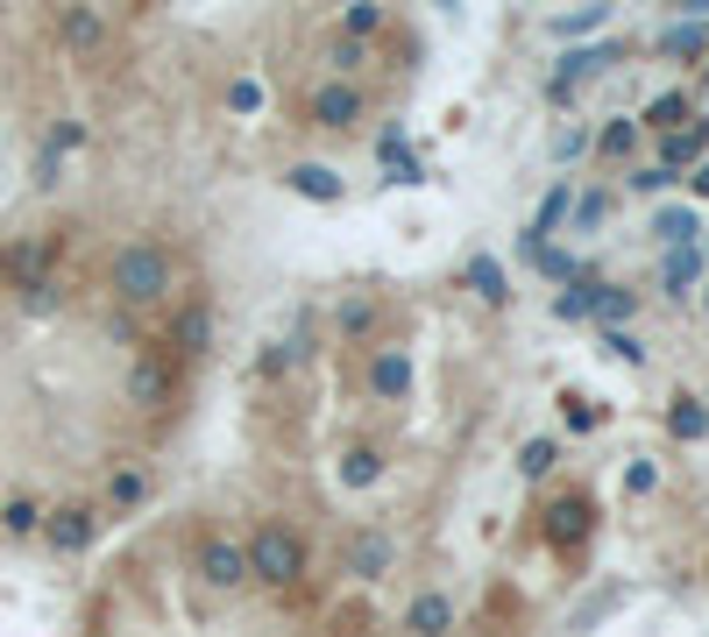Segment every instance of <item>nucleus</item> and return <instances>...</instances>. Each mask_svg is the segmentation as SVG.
<instances>
[{
	"label": "nucleus",
	"mask_w": 709,
	"mask_h": 637,
	"mask_svg": "<svg viewBox=\"0 0 709 637\" xmlns=\"http://www.w3.org/2000/svg\"><path fill=\"white\" fill-rule=\"evenodd\" d=\"M114 298L121 305H157V298H170V248H157V241H128L121 256H114Z\"/></svg>",
	"instance_id": "f257e3e1"
},
{
	"label": "nucleus",
	"mask_w": 709,
	"mask_h": 637,
	"mask_svg": "<svg viewBox=\"0 0 709 637\" xmlns=\"http://www.w3.org/2000/svg\"><path fill=\"white\" fill-rule=\"evenodd\" d=\"M248 581H270V588H292L298 574H305V546H298V531H284V525H263L256 538H248Z\"/></svg>",
	"instance_id": "f03ea898"
},
{
	"label": "nucleus",
	"mask_w": 709,
	"mask_h": 637,
	"mask_svg": "<svg viewBox=\"0 0 709 637\" xmlns=\"http://www.w3.org/2000/svg\"><path fill=\"white\" fill-rule=\"evenodd\" d=\"M199 574L214 588H242L248 581V553L235 546V538H206V546H199Z\"/></svg>",
	"instance_id": "7ed1b4c3"
},
{
	"label": "nucleus",
	"mask_w": 709,
	"mask_h": 637,
	"mask_svg": "<svg viewBox=\"0 0 709 637\" xmlns=\"http://www.w3.org/2000/svg\"><path fill=\"white\" fill-rule=\"evenodd\" d=\"M170 347L199 361L206 347H214V312H206V305H178V312H170Z\"/></svg>",
	"instance_id": "20e7f679"
},
{
	"label": "nucleus",
	"mask_w": 709,
	"mask_h": 637,
	"mask_svg": "<svg viewBox=\"0 0 709 637\" xmlns=\"http://www.w3.org/2000/svg\"><path fill=\"white\" fill-rule=\"evenodd\" d=\"M341 567H348L355 581H376V574L391 567V538H383V531H355L348 553H341Z\"/></svg>",
	"instance_id": "39448f33"
},
{
	"label": "nucleus",
	"mask_w": 709,
	"mask_h": 637,
	"mask_svg": "<svg viewBox=\"0 0 709 637\" xmlns=\"http://www.w3.org/2000/svg\"><path fill=\"white\" fill-rule=\"evenodd\" d=\"M313 121L319 128H355L362 121V92L355 86H319L313 92Z\"/></svg>",
	"instance_id": "423d86ee"
},
{
	"label": "nucleus",
	"mask_w": 709,
	"mask_h": 637,
	"mask_svg": "<svg viewBox=\"0 0 709 637\" xmlns=\"http://www.w3.org/2000/svg\"><path fill=\"white\" fill-rule=\"evenodd\" d=\"M92 531H100V517H92V510H57L50 525H43V538H50L57 553H86Z\"/></svg>",
	"instance_id": "0eeeda50"
},
{
	"label": "nucleus",
	"mask_w": 709,
	"mask_h": 637,
	"mask_svg": "<svg viewBox=\"0 0 709 637\" xmlns=\"http://www.w3.org/2000/svg\"><path fill=\"white\" fill-rule=\"evenodd\" d=\"M405 630L412 637H447L454 630V603L447 595H418V603L405 609Z\"/></svg>",
	"instance_id": "6e6552de"
},
{
	"label": "nucleus",
	"mask_w": 709,
	"mask_h": 637,
	"mask_svg": "<svg viewBox=\"0 0 709 637\" xmlns=\"http://www.w3.org/2000/svg\"><path fill=\"white\" fill-rule=\"evenodd\" d=\"M702 149H709V121H696V128H674V135H667V163H660V170L674 178V170H681V163H696Z\"/></svg>",
	"instance_id": "1a4fd4ad"
},
{
	"label": "nucleus",
	"mask_w": 709,
	"mask_h": 637,
	"mask_svg": "<svg viewBox=\"0 0 709 637\" xmlns=\"http://www.w3.org/2000/svg\"><path fill=\"white\" fill-rule=\"evenodd\" d=\"M164 390H170V369H164V361H136V376H128V397H136L142 411H157Z\"/></svg>",
	"instance_id": "9d476101"
},
{
	"label": "nucleus",
	"mask_w": 709,
	"mask_h": 637,
	"mask_svg": "<svg viewBox=\"0 0 709 637\" xmlns=\"http://www.w3.org/2000/svg\"><path fill=\"white\" fill-rule=\"evenodd\" d=\"M57 36H65L71 50H92V43L107 36V14H92V8H71L65 22H57Z\"/></svg>",
	"instance_id": "9b49d317"
},
{
	"label": "nucleus",
	"mask_w": 709,
	"mask_h": 637,
	"mask_svg": "<svg viewBox=\"0 0 709 637\" xmlns=\"http://www.w3.org/2000/svg\"><path fill=\"white\" fill-rule=\"evenodd\" d=\"M292 191H298V199H319V206H327V199H341V178H334L327 163H298V170H292Z\"/></svg>",
	"instance_id": "f8f14e48"
},
{
	"label": "nucleus",
	"mask_w": 709,
	"mask_h": 637,
	"mask_svg": "<svg viewBox=\"0 0 709 637\" xmlns=\"http://www.w3.org/2000/svg\"><path fill=\"white\" fill-rule=\"evenodd\" d=\"M589 312H603L610 326H618V319H631V312H639V291H618V283H597V298H589Z\"/></svg>",
	"instance_id": "ddd939ff"
},
{
	"label": "nucleus",
	"mask_w": 709,
	"mask_h": 637,
	"mask_svg": "<svg viewBox=\"0 0 709 637\" xmlns=\"http://www.w3.org/2000/svg\"><path fill=\"white\" fill-rule=\"evenodd\" d=\"M107 496H114V510H136L142 496H149V475H142V468H121V475L107 481Z\"/></svg>",
	"instance_id": "4468645a"
},
{
	"label": "nucleus",
	"mask_w": 709,
	"mask_h": 637,
	"mask_svg": "<svg viewBox=\"0 0 709 637\" xmlns=\"http://www.w3.org/2000/svg\"><path fill=\"white\" fill-rule=\"evenodd\" d=\"M667 425H674L681 439H702V432H709V411H702L696 397H674V411H667Z\"/></svg>",
	"instance_id": "2eb2a0df"
},
{
	"label": "nucleus",
	"mask_w": 709,
	"mask_h": 637,
	"mask_svg": "<svg viewBox=\"0 0 709 637\" xmlns=\"http://www.w3.org/2000/svg\"><path fill=\"white\" fill-rule=\"evenodd\" d=\"M36 525H43V510H36L29 496H8V504H0V531L22 538V531H36Z\"/></svg>",
	"instance_id": "dca6fc26"
},
{
	"label": "nucleus",
	"mask_w": 709,
	"mask_h": 637,
	"mask_svg": "<svg viewBox=\"0 0 709 637\" xmlns=\"http://www.w3.org/2000/svg\"><path fill=\"white\" fill-rule=\"evenodd\" d=\"M334 326H341V334H348V340H362V334H370V326H376V305H370V298H348V305H341V312H334Z\"/></svg>",
	"instance_id": "f3484780"
},
{
	"label": "nucleus",
	"mask_w": 709,
	"mask_h": 637,
	"mask_svg": "<svg viewBox=\"0 0 709 637\" xmlns=\"http://www.w3.org/2000/svg\"><path fill=\"white\" fill-rule=\"evenodd\" d=\"M469 283H475V291H483L490 305H504V269H496L490 256H475V262H469Z\"/></svg>",
	"instance_id": "a211bd4d"
},
{
	"label": "nucleus",
	"mask_w": 709,
	"mask_h": 637,
	"mask_svg": "<svg viewBox=\"0 0 709 637\" xmlns=\"http://www.w3.org/2000/svg\"><path fill=\"white\" fill-rule=\"evenodd\" d=\"M582 525H589V504H582V496L553 504V538H582Z\"/></svg>",
	"instance_id": "6ab92c4d"
},
{
	"label": "nucleus",
	"mask_w": 709,
	"mask_h": 637,
	"mask_svg": "<svg viewBox=\"0 0 709 637\" xmlns=\"http://www.w3.org/2000/svg\"><path fill=\"white\" fill-rule=\"evenodd\" d=\"M405 376H412V369H405V355H376V390H383V397L405 390Z\"/></svg>",
	"instance_id": "aec40b11"
},
{
	"label": "nucleus",
	"mask_w": 709,
	"mask_h": 637,
	"mask_svg": "<svg viewBox=\"0 0 709 637\" xmlns=\"http://www.w3.org/2000/svg\"><path fill=\"white\" fill-rule=\"evenodd\" d=\"M561 212H568V185H553V191H546V206H540V220H532V241L553 235V227H561Z\"/></svg>",
	"instance_id": "412c9836"
},
{
	"label": "nucleus",
	"mask_w": 709,
	"mask_h": 637,
	"mask_svg": "<svg viewBox=\"0 0 709 637\" xmlns=\"http://www.w3.org/2000/svg\"><path fill=\"white\" fill-rule=\"evenodd\" d=\"M589 71H603V50H582V57H568V64H561V79H553V92H568L574 79H589Z\"/></svg>",
	"instance_id": "4be33fe9"
},
{
	"label": "nucleus",
	"mask_w": 709,
	"mask_h": 637,
	"mask_svg": "<svg viewBox=\"0 0 709 637\" xmlns=\"http://www.w3.org/2000/svg\"><path fill=\"white\" fill-rule=\"evenodd\" d=\"M688 277H696V248H674V256H667V291H688Z\"/></svg>",
	"instance_id": "5701e85b"
},
{
	"label": "nucleus",
	"mask_w": 709,
	"mask_h": 637,
	"mask_svg": "<svg viewBox=\"0 0 709 637\" xmlns=\"http://www.w3.org/2000/svg\"><path fill=\"white\" fill-rule=\"evenodd\" d=\"M688 235H696V212H660V241H674V248H688Z\"/></svg>",
	"instance_id": "b1692460"
},
{
	"label": "nucleus",
	"mask_w": 709,
	"mask_h": 637,
	"mask_svg": "<svg viewBox=\"0 0 709 637\" xmlns=\"http://www.w3.org/2000/svg\"><path fill=\"white\" fill-rule=\"evenodd\" d=\"M383 22V8H370V0H362V8H348V14H341V29H348V43H362V36H370Z\"/></svg>",
	"instance_id": "393cba45"
},
{
	"label": "nucleus",
	"mask_w": 709,
	"mask_h": 637,
	"mask_svg": "<svg viewBox=\"0 0 709 637\" xmlns=\"http://www.w3.org/2000/svg\"><path fill=\"white\" fill-rule=\"evenodd\" d=\"M519 468H525L532 481H540V475L553 468V439H525V454H519Z\"/></svg>",
	"instance_id": "a878e982"
},
{
	"label": "nucleus",
	"mask_w": 709,
	"mask_h": 637,
	"mask_svg": "<svg viewBox=\"0 0 709 637\" xmlns=\"http://www.w3.org/2000/svg\"><path fill=\"white\" fill-rule=\"evenodd\" d=\"M227 107H235V113H256V107H263V86H256V79H235V86H227Z\"/></svg>",
	"instance_id": "bb28decb"
},
{
	"label": "nucleus",
	"mask_w": 709,
	"mask_h": 637,
	"mask_svg": "<svg viewBox=\"0 0 709 637\" xmlns=\"http://www.w3.org/2000/svg\"><path fill=\"white\" fill-rule=\"evenodd\" d=\"M341 475H348L355 489H370V481L383 475V460H376V454H348V468H341Z\"/></svg>",
	"instance_id": "cd10ccee"
},
{
	"label": "nucleus",
	"mask_w": 709,
	"mask_h": 637,
	"mask_svg": "<svg viewBox=\"0 0 709 637\" xmlns=\"http://www.w3.org/2000/svg\"><path fill=\"white\" fill-rule=\"evenodd\" d=\"M589 298H597V283H582V291H561V298H553V312H561V319H582Z\"/></svg>",
	"instance_id": "c85d7f7f"
},
{
	"label": "nucleus",
	"mask_w": 709,
	"mask_h": 637,
	"mask_svg": "<svg viewBox=\"0 0 709 637\" xmlns=\"http://www.w3.org/2000/svg\"><path fill=\"white\" fill-rule=\"evenodd\" d=\"M383 163H391V170H405V178H418V163H412V149H405V142H397V135H383Z\"/></svg>",
	"instance_id": "c756f323"
},
{
	"label": "nucleus",
	"mask_w": 709,
	"mask_h": 637,
	"mask_svg": "<svg viewBox=\"0 0 709 637\" xmlns=\"http://www.w3.org/2000/svg\"><path fill=\"white\" fill-rule=\"evenodd\" d=\"M631 135H639V128H631V121H618V128H603V157H624V149H631Z\"/></svg>",
	"instance_id": "7c9ffc66"
},
{
	"label": "nucleus",
	"mask_w": 709,
	"mask_h": 637,
	"mask_svg": "<svg viewBox=\"0 0 709 637\" xmlns=\"http://www.w3.org/2000/svg\"><path fill=\"white\" fill-rule=\"evenodd\" d=\"M603 22V8H582V14H568V22H561V36H582V29H597Z\"/></svg>",
	"instance_id": "2f4dec72"
},
{
	"label": "nucleus",
	"mask_w": 709,
	"mask_h": 637,
	"mask_svg": "<svg viewBox=\"0 0 709 637\" xmlns=\"http://www.w3.org/2000/svg\"><path fill=\"white\" fill-rule=\"evenodd\" d=\"M334 64H341V71H362V43H348V36H341V43H334Z\"/></svg>",
	"instance_id": "473e14b6"
},
{
	"label": "nucleus",
	"mask_w": 709,
	"mask_h": 637,
	"mask_svg": "<svg viewBox=\"0 0 709 637\" xmlns=\"http://www.w3.org/2000/svg\"><path fill=\"white\" fill-rule=\"evenodd\" d=\"M610 355H618V361H646V347H639V340H624V334H610Z\"/></svg>",
	"instance_id": "72a5a7b5"
},
{
	"label": "nucleus",
	"mask_w": 709,
	"mask_h": 637,
	"mask_svg": "<svg viewBox=\"0 0 709 637\" xmlns=\"http://www.w3.org/2000/svg\"><path fill=\"white\" fill-rule=\"evenodd\" d=\"M696 191H709V163H702V178H696Z\"/></svg>",
	"instance_id": "f704fd0d"
}]
</instances>
